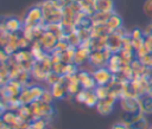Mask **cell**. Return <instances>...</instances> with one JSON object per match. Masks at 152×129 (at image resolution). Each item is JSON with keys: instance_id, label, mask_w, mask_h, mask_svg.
<instances>
[{"instance_id": "1", "label": "cell", "mask_w": 152, "mask_h": 129, "mask_svg": "<svg viewBox=\"0 0 152 129\" xmlns=\"http://www.w3.org/2000/svg\"><path fill=\"white\" fill-rule=\"evenodd\" d=\"M39 5H40V8L43 11L44 24H58V22H62L63 9L57 7L52 2V0H45Z\"/></svg>"}, {"instance_id": "2", "label": "cell", "mask_w": 152, "mask_h": 129, "mask_svg": "<svg viewBox=\"0 0 152 129\" xmlns=\"http://www.w3.org/2000/svg\"><path fill=\"white\" fill-rule=\"evenodd\" d=\"M127 34L125 28L120 27L119 30L110 32L106 38V47L112 53H118L124 46V37Z\"/></svg>"}, {"instance_id": "3", "label": "cell", "mask_w": 152, "mask_h": 129, "mask_svg": "<svg viewBox=\"0 0 152 129\" xmlns=\"http://www.w3.org/2000/svg\"><path fill=\"white\" fill-rule=\"evenodd\" d=\"M44 88H42L38 84H32L30 86H24L21 93L19 95V102L21 104H31L37 99H40Z\"/></svg>"}, {"instance_id": "4", "label": "cell", "mask_w": 152, "mask_h": 129, "mask_svg": "<svg viewBox=\"0 0 152 129\" xmlns=\"http://www.w3.org/2000/svg\"><path fill=\"white\" fill-rule=\"evenodd\" d=\"M23 24H24V27H36V26L44 25L43 11L40 8V5H36L26 12L23 19Z\"/></svg>"}, {"instance_id": "5", "label": "cell", "mask_w": 152, "mask_h": 129, "mask_svg": "<svg viewBox=\"0 0 152 129\" xmlns=\"http://www.w3.org/2000/svg\"><path fill=\"white\" fill-rule=\"evenodd\" d=\"M34 115V118H45L49 122L53 116V107L51 103H46L42 99H37L30 104Z\"/></svg>"}, {"instance_id": "6", "label": "cell", "mask_w": 152, "mask_h": 129, "mask_svg": "<svg viewBox=\"0 0 152 129\" xmlns=\"http://www.w3.org/2000/svg\"><path fill=\"white\" fill-rule=\"evenodd\" d=\"M112 52L107 49H102V50H93L90 52V57H89V63L91 66L96 67H102V66H107L109 57H110Z\"/></svg>"}, {"instance_id": "7", "label": "cell", "mask_w": 152, "mask_h": 129, "mask_svg": "<svg viewBox=\"0 0 152 129\" xmlns=\"http://www.w3.org/2000/svg\"><path fill=\"white\" fill-rule=\"evenodd\" d=\"M119 103H120L121 112H125V114H138V112H142L141 111V108H140V103H139V97L122 96L121 98H119Z\"/></svg>"}, {"instance_id": "8", "label": "cell", "mask_w": 152, "mask_h": 129, "mask_svg": "<svg viewBox=\"0 0 152 129\" xmlns=\"http://www.w3.org/2000/svg\"><path fill=\"white\" fill-rule=\"evenodd\" d=\"M23 28H24L23 21L15 17H5L1 20V31L8 33H18L23 31Z\"/></svg>"}, {"instance_id": "9", "label": "cell", "mask_w": 152, "mask_h": 129, "mask_svg": "<svg viewBox=\"0 0 152 129\" xmlns=\"http://www.w3.org/2000/svg\"><path fill=\"white\" fill-rule=\"evenodd\" d=\"M116 97H114L113 95H108L107 97L104 98H100L97 104H96V111L102 115V116H107L109 114H112L113 109H114V105H115V102H116Z\"/></svg>"}, {"instance_id": "10", "label": "cell", "mask_w": 152, "mask_h": 129, "mask_svg": "<svg viewBox=\"0 0 152 129\" xmlns=\"http://www.w3.org/2000/svg\"><path fill=\"white\" fill-rule=\"evenodd\" d=\"M93 76H94L97 85H108L112 82V79L114 78L113 72L107 66L94 69L93 70Z\"/></svg>"}, {"instance_id": "11", "label": "cell", "mask_w": 152, "mask_h": 129, "mask_svg": "<svg viewBox=\"0 0 152 129\" xmlns=\"http://www.w3.org/2000/svg\"><path fill=\"white\" fill-rule=\"evenodd\" d=\"M90 52H91V50H90L87 45L81 44V45L77 46L76 50H75V54H74V60H72V63L76 64L77 66L83 65L86 62H89Z\"/></svg>"}, {"instance_id": "12", "label": "cell", "mask_w": 152, "mask_h": 129, "mask_svg": "<svg viewBox=\"0 0 152 129\" xmlns=\"http://www.w3.org/2000/svg\"><path fill=\"white\" fill-rule=\"evenodd\" d=\"M77 77L80 79V83L82 85V89L86 90H95V88L97 86L96 80L93 76V71H78Z\"/></svg>"}, {"instance_id": "13", "label": "cell", "mask_w": 152, "mask_h": 129, "mask_svg": "<svg viewBox=\"0 0 152 129\" xmlns=\"http://www.w3.org/2000/svg\"><path fill=\"white\" fill-rule=\"evenodd\" d=\"M58 40H59V39H58L53 33H51V32H49V31H46V30H45V32L42 34V37L38 39V41L40 43V45L43 46V49H44L46 52H51V51L53 50V47L56 46V44H57Z\"/></svg>"}, {"instance_id": "14", "label": "cell", "mask_w": 152, "mask_h": 129, "mask_svg": "<svg viewBox=\"0 0 152 129\" xmlns=\"http://www.w3.org/2000/svg\"><path fill=\"white\" fill-rule=\"evenodd\" d=\"M51 92L55 99H64L65 97H68V90L64 85V83L62 82V79H59L57 83H55L53 85H51Z\"/></svg>"}, {"instance_id": "15", "label": "cell", "mask_w": 152, "mask_h": 129, "mask_svg": "<svg viewBox=\"0 0 152 129\" xmlns=\"http://www.w3.org/2000/svg\"><path fill=\"white\" fill-rule=\"evenodd\" d=\"M94 8L95 12L110 13L114 11V2L113 0H94Z\"/></svg>"}, {"instance_id": "16", "label": "cell", "mask_w": 152, "mask_h": 129, "mask_svg": "<svg viewBox=\"0 0 152 129\" xmlns=\"http://www.w3.org/2000/svg\"><path fill=\"white\" fill-rule=\"evenodd\" d=\"M139 103L144 115H152V95L144 93L139 96Z\"/></svg>"}, {"instance_id": "17", "label": "cell", "mask_w": 152, "mask_h": 129, "mask_svg": "<svg viewBox=\"0 0 152 129\" xmlns=\"http://www.w3.org/2000/svg\"><path fill=\"white\" fill-rule=\"evenodd\" d=\"M106 25L108 26V28H109L112 32H114V31L119 30L120 27H122V19H121V17H120L116 12L113 11V12L110 13V15H109V18H108Z\"/></svg>"}, {"instance_id": "18", "label": "cell", "mask_w": 152, "mask_h": 129, "mask_svg": "<svg viewBox=\"0 0 152 129\" xmlns=\"http://www.w3.org/2000/svg\"><path fill=\"white\" fill-rule=\"evenodd\" d=\"M127 127H128V129H148L150 128V123H148V120H147L146 115H144L140 118L128 123Z\"/></svg>"}, {"instance_id": "19", "label": "cell", "mask_w": 152, "mask_h": 129, "mask_svg": "<svg viewBox=\"0 0 152 129\" xmlns=\"http://www.w3.org/2000/svg\"><path fill=\"white\" fill-rule=\"evenodd\" d=\"M97 102H99V97H97L95 90H87L83 104L86 107H88V108H94V107H96Z\"/></svg>"}, {"instance_id": "20", "label": "cell", "mask_w": 152, "mask_h": 129, "mask_svg": "<svg viewBox=\"0 0 152 129\" xmlns=\"http://www.w3.org/2000/svg\"><path fill=\"white\" fill-rule=\"evenodd\" d=\"M138 59H140V62H141L145 66L152 69V52H147L146 54H144L142 57H140V58H138Z\"/></svg>"}, {"instance_id": "21", "label": "cell", "mask_w": 152, "mask_h": 129, "mask_svg": "<svg viewBox=\"0 0 152 129\" xmlns=\"http://www.w3.org/2000/svg\"><path fill=\"white\" fill-rule=\"evenodd\" d=\"M142 11L144 13L152 19V0H146L144 2V6H142Z\"/></svg>"}, {"instance_id": "22", "label": "cell", "mask_w": 152, "mask_h": 129, "mask_svg": "<svg viewBox=\"0 0 152 129\" xmlns=\"http://www.w3.org/2000/svg\"><path fill=\"white\" fill-rule=\"evenodd\" d=\"M40 99L42 101H44V102H46V103H52V101L55 99L53 98V96H52V92H51V90H44V92H43V95H42V97H40Z\"/></svg>"}, {"instance_id": "23", "label": "cell", "mask_w": 152, "mask_h": 129, "mask_svg": "<svg viewBox=\"0 0 152 129\" xmlns=\"http://www.w3.org/2000/svg\"><path fill=\"white\" fill-rule=\"evenodd\" d=\"M144 45L150 52H152V36H145Z\"/></svg>"}, {"instance_id": "24", "label": "cell", "mask_w": 152, "mask_h": 129, "mask_svg": "<svg viewBox=\"0 0 152 129\" xmlns=\"http://www.w3.org/2000/svg\"><path fill=\"white\" fill-rule=\"evenodd\" d=\"M110 129H128V127H127V124L126 123H124V122H116V123H114L113 125H112V128Z\"/></svg>"}, {"instance_id": "25", "label": "cell", "mask_w": 152, "mask_h": 129, "mask_svg": "<svg viewBox=\"0 0 152 129\" xmlns=\"http://www.w3.org/2000/svg\"><path fill=\"white\" fill-rule=\"evenodd\" d=\"M146 93H148V95H152V78H150V80H148V84H147V90H146Z\"/></svg>"}, {"instance_id": "26", "label": "cell", "mask_w": 152, "mask_h": 129, "mask_svg": "<svg viewBox=\"0 0 152 129\" xmlns=\"http://www.w3.org/2000/svg\"><path fill=\"white\" fill-rule=\"evenodd\" d=\"M0 129H13L11 125H8L7 123H5L4 121H1V125H0Z\"/></svg>"}, {"instance_id": "27", "label": "cell", "mask_w": 152, "mask_h": 129, "mask_svg": "<svg viewBox=\"0 0 152 129\" xmlns=\"http://www.w3.org/2000/svg\"><path fill=\"white\" fill-rule=\"evenodd\" d=\"M148 129H152V125H150V128H148Z\"/></svg>"}, {"instance_id": "28", "label": "cell", "mask_w": 152, "mask_h": 129, "mask_svg": "<svg viewBox=\"0 0 152 129\" xmlns=\"http://www.w3.org/2000/svg\"><path fill=\"white\" fill-rule=\"evenodd\" d=\"M76 1H80V0H76Z\"/></svg>"}]
</instances>
